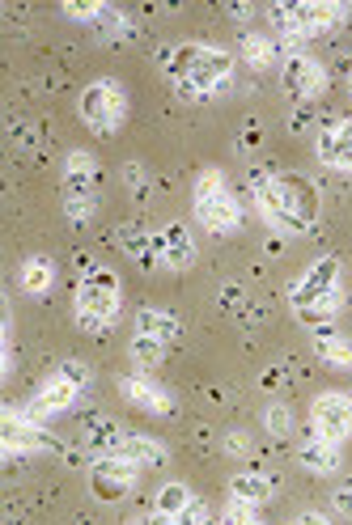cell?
Masks as SVG:
<instances>
[{"label": "cell", "mask_w": 352, "mask_h": 525, "mask_svg": "<svg viewBox=\"0 0 352 525\" xmlns=\"http://www.w3.org/2000/svg\"><path fill=\"white\" fill-rule=\"evenodd\" d=\"M191 500H196V496H191L183 483H162V492H157V504H153V509H162V513H170V517H179Z\"/></svg>", "instance_id": "cell-27"}, {"label": "cell", "mask_w": 352, "mask_h": 525, "mask_svg": "<svg viewBox=\"0 0 352 525\" xmlns=\"http://www.w3.org/2000/svg\"><path fill=\"white\" fill-rule=\"evenodd\" d=\"M123 183L132 187L136 204H149V195H153V183H149V174H145V166H140V161H128V166H123Z\"/></svg>", "instance_id": "cell-29"}, {"label": "cell", "mask_w": 352, "mask_h": 525, "mask_svg": "<svg viewBox=\"0 0 352 525\" xmlns=\"http://www.w3.org/2000/svg\"><path fill=\"white\" fill-rule=\"evenodd\" d=\"M119 394L128 398V403H132L136 411H149V415H170V411H174L170 390H166V386H157L149 373H128V377L119 382Z\"/></svg>", "instance_id": "cell-13"}, {"label": "cell", "mask_w": 352, "mask_h": 525, "mask_svg": "<svg viewBox=\"0 0 352 525\" xmlns=\"http://www.w3.org/2000/svg\"><path fill=\"white\" fill-rule=\"evenodd\" d=\"M263 428H268L276 441H280V437H289V432H293V411H289L285 403H272L268 411H263Z\"/></svg>", "instance_id": "cell-30"}, {"label": "cell", "mask_w": 352, "mask_h": 525, "mask_svg": "<svg viewBox=\"0 0 352 525\" xmlns=\"http://www.w3.org/2000/svg\"><path fill=\"white\" fill-rule=\"evenodd\" d=\"M174 521H179V525H217V517L208 513V504H204V500H191Z\"/></svg>", "instance_id": "cell-33"}, {"label": "cell", "mask_w": 352, "mask_h": 525, "mask_svg": "<svg viewBox=\"0 0 352 525\" xmlns=\"http://www.w3.org/2000/svg\"><path fill=\"white\" fill-rule=\"evenodd\" d=\"M348 89H352V60H348Z\"/></svg>", "instance_id": "cell-39"}, {"label": "cell", "mask_w": 352, "mask_h": 525, "mask_svg": "<svg viewBox=\"0 0 352 525\" xmlns=\"http://www.w3.org/2000/svg\"><path fill=\"white\" fill-rule=\"evenodd\" d=\"M280 85H285V94L293 102H314L327 94V68L314 56H306V51H293L280 64Z\"/></svg>", "instance_id": "cell-9"}, {"label": "cell", "mask_w": 352, "mask_h": 525, "mask_svg": "<svg viewBox=\"0 0 352 525\" xmlns=\"http://www.w3.org/2000/svg\"><path fill=\"white\" fill-rule=\"evenodd\" d=\"M119 454L128 458V462H136L140 470H145V466H166V458H170V454H166V445L157 441V437H145V432H132V437L123 441Z\"/></svg>", "instance_id": "cell-24"}, {"label": "cell", "mask_w": 352, "mask_h": 525, "mask_svg": "<svg viewBox=\"0 0 352 525\" xmlns=\"http://www.w3.org/2000/svg\"><path fill=\"white\" fill-rule=\"evenodd\" d=\"M340 301H344V284H340V259L336 255H323L306 267V276L293 284L289 305L302 327L310 331H323V327H336L340 318Z\"/></svg>", "instance_id": "cell-2"}, {"label": "cell", "mask_w": 352, "mask_h": 525, "mask_svg": "<svg viewBox=\"0 0 352 525\" xmlns=\"http://www.w3.org/2000/svg\"><path fill=\"white\" fill-rule=\"evenodd\" d=\"M225 449H230V454H238V458H242L246 449H251V441H246L242 432H230V437H225Z\"/></svg>", "instance_id": "cell-35"}, {"label": "cell", "mask_w": 352, "mask_h": 525, "mask_svg": "<svg viewBox=\"0 0 352 525\" xmlns=\"http://www.w3.org/2000/svg\"><path fill=\"white\" fill-rule=\"evenodd\" d=\"M119 246L128 250V255L145 267V271H153V267H166L162 263V238L157 233H149L145 225H119Z\"/></svg>", "instance_id": "cell-16"}, {"label": "cell", "mask_w": 352, "mask_h": 525, "mask_svg": "<svg viewBox=\"0 0 352 525\" xmlns=\"http://www.w3.org/2000/svg\"><path fill=\"white\" fill-rule=\"evenodd\" d=\"M56 373L64 377V382H73L77 390L90 386V365H85V360H64V365H60Z\"/></svg>", "instance_id": "cell-34"}, {"label": "cell", "mask_w": 352, "mask_h": 525, "mask_svg": "<svg viewBox=\"0 0 352 525\" xmlns=\"http://www.w3.org/2000/svg\"><path fill=\"white\" fill-rule=\"evenodd\" d=\"M119 322V276L107 267H94L77 280V327L81 331H107Z\"/></svg>", "instance_id": "cell-5"}, {"label": "cell", "mask_w": 352, "mask_h": 525, "mask_svg": "<svg viewBox=\"0 0 352 525\" xmlns=\"http://www.w3.org/2000/svg\"><path fill=\"white\" fill-rule=\"evenodd\" d=\"M107 5H98V0H64V17H73V22H98V13Z\"/></svg>", "instance_id": "cell-32"}, {"label": "cell", "mask_w": 352, "mask_h": 525, "mask_svg": "<svg viewBox=\"0 0 352 525\" xmlns=\"http://www.w3.org/2000/svg\"><path fill=\"white\" fill-rule=\"evenodd\" d=\"M98 34H102L107 43L128 39V34H132V22H128V17H123L119 9H102V13H98Z\"/></svg>", "instance_id": "cell-28"}, {"label": "cell", "mask_w": 352, "mask_h": 525, "mask_svg": "<svg viewBox=\"0 0 352 525\" xmlns=\"http://www.w3.org/2000/svg\"><path fill=\"white\" fill-rule=\"evenodd\" d=\"M5 454H43V449H60V437H51V432L43 424H34L30 420V411L26 407H5Z\"/></svg>", "instance_id": "cell-10"}, {"label": "cell", "mask_w": 352, "mask_h": 525, "mask_svg": "<svg viewBox=\"0 0 352 525\" xmlns=\"http://www.w3.org/2000/svg\"><path fill=\"white\" fill-rule=\"evenodd\" d=\"M251 195L263 212L285 233H310L319 225V187L302 174H276V170H251Z\"/></svg>", "instance_id": "cell-1"}, {"label": "cell", "mask_w": 352, "mask_h": 525, "mask_svg": "<svg viewBox=\"0 0 352 525\" xmlns=\"http://www.w3.org/2000/svg\"><path fill=\"white\" fill-rule=\"evenodd\" d=\"M293 525H331V521H327V517H323L319 509H306L302 517H297V521H293Z\"/></svg>", "instance_id": "cell-37"}, {"label": "cell", "mask_w": 352, "mask_h": 525, "mask_svg": "<svg viewBox=\"0 0 352 525\" xmlns=\"http://www.w3.org/2000/svg\"><path fill=\"white\" fill-rule=\"evenodd\" d=\"M191 204H196V221L217 238H230L242 229V204L221 170H200L196 187H191Z\"/></svg>", "instance_id": "cell-4"}, {"label": "cell", "mask_w": 352, "mask_h": 525, "mask_svg": "<svg viewBox=\"0 0 352 525\" xmlns=\"http://www.w3.org/2000/svg\"><path fill=\"white\" fill-rule=\"evenodd\" d=\"M217 525H263V521H259V509H255V504L230 500V504H225V513H221Z\"/></svg>", "instance_id": "cell-31"}, {"label": "cell", "mask_w": 352, "mask_h": 525, "mask_svg": "<svg viewBox=\"0 0 352 525\" xmlns=\"http://www.w3.org/2000/svg\"><path fill=\"white\" fill-rule=\"evenodd\" d=\"M238 56L251 64V68H276V64H285V47H280L276 34L242 30V34H238Z\"/></svg>", "instance_id": "cell-15"}, {"label": "cell", "mask_w": 352, "mask_h": 525, "mask_svg": "<svg viewBox=\"0 0 352 525\" xmlns=\"http://www.w3.org/2000/svg\"><path fill=\"white\" fill-rule=\"evenodd\" d=\"M297 462H302L310 475H336L344 458H340V445H331V441H323V437H314V432H310V437L297 445Z\"/></svg>", "instance_id": "cell-20"}, {"label": "cell", "mask_w": 352, "mask_h": 525, "mask_svg": "<svg viewBox=\"0 0 352 525\" xmlns=\"http://www.w3.org/2000/svg\"><path fill=\"white\" fill-rule=\"evenodd\" d=\"M64 216L73 225H90L98 216V161L94 153L85 149H73L64 157Z\"/></svg>", "instance_id": "cell-6"}, {"label": "cell", "mask_w": 352, "mask_h": 525, "mask_svg": "<svg viewBox=\"0 0 352 525\" xmlns=\"http://www.w3.org/2000/svg\"><path fill=\"white\" fill-rule=\"evenodd\" d=\"M157 60L170 72L174 85H191L208 98L213 89H230L234 81V56L225 47H204V43H179V47H162Z\"/></svg>", "instance_id": "cell-3"}, {"label": "cell", "mask_w": 352, "mask_h": 525, "mask_svg": "<svg viewBox=\"0 0 352 525\" xmlns=\"http://www.w3.org/2000/svg\"><path fill=\"white\" fill-rule=\"evenodd\" d=\"M77 115L90 123L98 136H111L119 123L128 119V89H123L119 81H111V77L85 85L81 89V102H77Z\"/></svg>", "instance_id": "cell-7"}, {"label": "cell", "mask_w": 352, "mask_h": 525, "mask_svg": "<svg viewBox=\"0 0 352 525\" xmlns=\"http://www.w3.org/2000/svg\"><path fill=\"white\" fill-rule=\"evenodd\" d=\"M136 525H145V521H136Z\"/></svg>", "instance_id": "cell-40"}, {"label": "cell", "mask_w": 352, "mask_h": 525, "mask_svg": "<svg viewBox=\"0 0 352 525\" xmlns=\"http://www.w3.org/2000/svg\"><path fill=\"white\" fill-rule=\"evenodd\" d=\"M136 331L140 335H149V339H157V343H170L183 335V322H179V314H170V310H162V305H145V310L136 314Z\"/></svg>", "instance_id": "cell-21"}, {"label": "cell", "mask_w": 352, "mask_h": 525, "mask_svg": "<svg viewBox=\"0 0 352 525\" xmlns=\"http://www.w3.org/2000/svg\"><path fill=\"white\" fill-rule=\"evenodd\" d=\"M314 356L323 360L331 369H352V339L336 327H323L314 331Z\"/></svg>", "instance_id": "cell-22"}, {"label": "cell", "mask_w": 352, "mask_h": 525, "mask_svg": "<svg viewBox=\"0 0 352 525\" xmlns=\"http://www.w3.org/2000/svg\"><path fill=\"white\" fill-rule=\"evenodd\" d=\"M136 479H140V466L136 462H128L123 454H115V458H94V466H90V492L102 500V504H115V500H123L136 487Z\"/></svg>", "instance_id": "cell-11"}, {"label": "cell", "mask_w": 352, "mask_h": 525, "mask_svg": "<svg viewBox=\"0 0 352 525\" xmlns=\"http://www.w3.org/2000/svg\"><path fill=\"white\" fill-rule=\"evenodd\" d=\"M272 479L268 475H259V470H242V475H234L230 479V500H242V504H268L272 500Z\"/></svg>", "instance_id": "cell-23"}, {"label": "cell", "mask_w": 352, "mask_h": 525, "mask_svg": "<svg viewBox=\"0 0 352 525\" xmlns=\"http://www.w3.org/2000/svg\"><path fill=\"white\" fill-rule=\"evenodd\" d=\"M297 26H302L306 39H314V34H327L331 26L344 22V5H331V0H297V5H289Z\"/></svg>", "instance_id": "cell-14"}, {"label": "cell", "mask_w": 352, "mask_h": 525, "mask_svg": "<svg viewBox=\"0 0 352 525\" xmlns=\"http://www.w3.org/2000/svg\"><path fill=\"white\" fill-rule=\"evenodd\" d=\"M310 432L323 437L331 445H340L352 437V394H340V390H327L314 398L310 407Z\"/></svg>", "instance_id": "cell-8"}, {"label": "cell", "mask_w": 352, "mask_h": 525, "mask_svg": "<svg viewBox=\"0 0 352 525\" xmlns=\"http://www.w3.org/2000/svg\"><path fill=\"white\" fill-rule=\"evenodd\" d=\"M17 280H22V288L30 297H43L51 284H56V263H51L47 255H30L22 263V271H17Z\"/></svg>", "instance_id": "cell-25"}, {"label": "cell", "mask_w": 352, "mask_h": 525, "mask_svg": "<svg viewBox=\"0 0 352 525\" xmlns=\"http://www.w3.org/2000/svg\"><path fill=\"white\" fill-rule=\"evenodd\" d=\"M336 513L352 521V492H348V487H344V492H336Z\"/></svg>", "instance_id": "cell-36"}, {"label": "cell", "mask_w": 352, "mask_h": 525, "mask_svg": "<svg viewBox=\"0 0 352 525\" xmlns=\"http://www.w3.org/2000/svg\"><path fill=\"white\" fill-rule=\"evenodd\" d=\"M123 441H128V432L115 420H107V415H90V420H85V449H90L94 458H115Z\"/></svg>", "instance_id": "cell-18"}, {"label": "cell", "mask_w": 352, "mask_h": 525, "mask_svg": "<svg viewBox=\"0 0 352 525\" xmlns=\"http://www.w3.org/2000/svg\"><path fill=\"white\" fill-rule=\"evenodd\" d=\"M77 398H81V390H77L73 382H64L60 373H51L47 382L39 386V394H34L30 403H26V411H30V420H34V424H47L51 415H64L68 407L77 403Z\"/></svg>", "instance_id": "cell-12"}, {"label": "cell", "mask_w": 352, "mask_h": 525, "mask_svg": "<svg viewBox=\"0 0 352 525\" xmlns=\"http://www.w3.org/2000/svg\"><path fill=\"white\" fill-rule=\"evenodd\" d=\"M157 238H162V263L170 267V271H187L191 263H196V238H191V229L187 225H179V221H170L162 233H157Z\"/></svg>", "instance_id": "cell-17"}, {"label": "cell", "mask_w": 352, "mask_h": 525, "mask_svg": "<svg viewBox=\"0 0 352 525\" xmlns=\"http://www.w3.org/2000/svg\"><path fill=\"white\" fill-rule=\"evenodd\" d=\"M128 352H132V365H136V373H149V369H157L166 360V343H157V339H149V335H132V343H128Z\"/></svg>", "instance_id": "cell-26"}, {"label": "cell", "mask_w": 352, "mask_h": 525, "mask_svg": "<svg viewBox=\"0 0 352 525\" xmlns=\"http://www.w3.org/2000/svg\"><path fill=\"white\" fill-rule=\"evenodd\" d=\"M319 161L331 170H352V119H340L319 136Z\"/></svg>", "instance_id": "cell-19"}, {"label": "cell", "mask_w": 352, "mask_h": 525, "mask_svg": "<svg viewBox=\"0 0 352 525\" xmlns=\"http://www.w3.org/2000/svg\"><path fill=\"white\" fill-rule=\"evenodd\" d=\"M230 17H251V5H230Z\"/></svg>", "instance_id": "cell-38"}]
</instances>
